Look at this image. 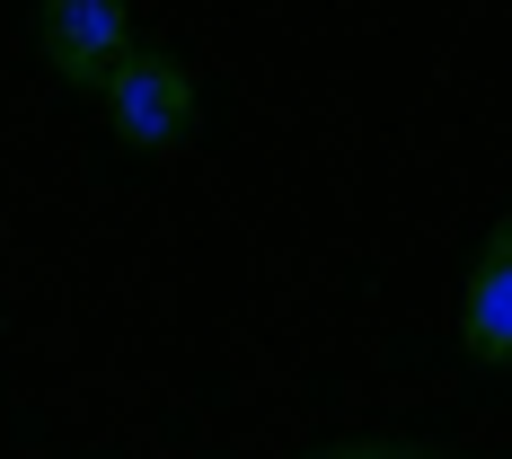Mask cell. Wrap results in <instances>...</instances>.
Segmentation results:
<instances>
[{
	"mask_svg": "<svg viewBox=\"0 0 512 459\" xmlns=\"http://www.w3.org/2000/svg\"><path fill=\"white\" fill-rule=\"evenodd\" d=\"M36 45H45L53 80L106 89L115 62L142 45V18H133L124 0H45V9H36Z\"/></svg>",
	"mask_w": 512,
	"mask_h": 459,
	"instance_id": "2",
	"label": "cell"
},
{
	"mask_svg": "<svg viewBox=\"0 0 512 459\" xmlns=\"http://www.w3.org/2000/svg\"><path fill=\"white\" fill-rule=\"evenodd\" d=\"M460 345L486 371H512V212L486 230V248L468 265V301H460Z\"/></svg>",
	"mask_w": 512,
	"mask_h": 459,
	"instance_id": "3",
	"label": "cell"
},
{
	"mask_svg": "<svg viewBox=\"0 0 512 459\" xmlns=\"http://www.w3.org/2000/svg\"><path fill=\"white\" fill-rule=\"evenodd\" d=\"M309 459H442V451H424V442H327Z\"/></svg>",
	"mask_w": 512,
	"mask_h": 459,
	"instance_id": "4",
	"label": "cell"
},
{
	"mask_svg": "<svg viewBox=\"0 0 512 459\" xmlns=\"http://www.w3.org/2000/svg\"><path fill=\"white\" fill-rule=\"evenodd\" d=\"M106 98V124L133 142V151H168V142H186V124H195V80H186V62L168 45H142L115 62V80L98 89Z\"/></svg>",
	"mask_w": 512,
	"mask_h": 459,
	"instance_id": "1",
	"label": "cell"
}]
</instances>
